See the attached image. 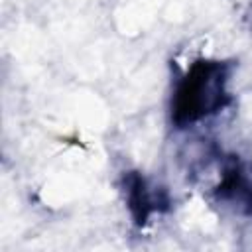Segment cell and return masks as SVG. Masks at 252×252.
I'll list each match as a JSON object with an SVG mask.
<instances>
[{"label":"cell","mask_w":252,"mask_h":252,"mask_svg":"<svg viewBox=\"0 0 252 252\" xmlns=\"http://www.w3.org/2000/svg\"><path fill=\"white\" fill-rule=\"evenodd\" d=\"M232 65L220 59H197L177 79L169 102L171 124L179 130L219 114L230 104Z\"/></svg>","instance_id":"1"},{"label":"cell","mask_w":252,"mask_h":252,"mask_svg":"<svg viewBox=\"0 0 252 252\" xmlns=\"http://www.w3.org/2000/svg\"><path fill=\"white\" fill-rule=\"evenodd\" d=\"M124 201L134 224L144 226L152 215L167 211L171 201L163 187L152 185L140 171H128L122 175Z\"/></svg>","instance_id":"2"}]
</instances>
